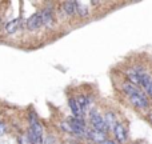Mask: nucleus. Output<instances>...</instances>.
<instances>
[{
	"instance_id": "7ed1b4c3",
	"label": "nucleus",
	"mask_w": 152,
	"mask_h": 144,
	"mask_svg": "<svg viewBox=\"0 0 152 144\" xmlns=\"http://www.w3.org/2000/svg\"><path fill=\"white\" fill-rule=\"evenodd\" d=\"M42 26H43V19H42V13L40 12L34 13V15L27 20V28H28L29 31H36V29H39Z\"/></svg>"
},
{
	"instance_id": "dca6fc26",
	"label": "nucleus",
	"mask_w": 152,
	"mask_h": 144,
	"mask_svg": "<svg viewBox=\"0 0 152 144\" xmlns=\"http://www.w3.org/2000/svg\"><path fill=\"white\" fill-rule=\"evenodd\" d=\"M76 12H77L81 18H87V16H88V8L81 1H76Z\"/></svg>"
},
{
	"instance_id": "ddd939ff",
	"label": "nucleus",
	"mask_w": 152,
	"mask_h": 144,
	"mask_svg": "<svg viewBox=\"0 0 152 144\" xmlns=\"http://www.w3.org/2000/svg\"><path fill=\"white\" fill-rule=\"evenodd\" d=\"M139 80H140V87H143L144 89H147L148 86H150V84L152 83L151 76L148 75V73H145V72L139 73Z\"/></svg>"
},
{
	"instance_id": "6e6552de",
	"label": "nucleus",
	"mask_w": 152,
	"mask_h": 144,
	"mask_svg": "<svg viewBox=\"0 0 152 144\" xmlns=\"http://www.w3.org/2000/svg\"><path fill=\"white\" fill-rule=\"evenodd\" d=\"M42 19H43V24L47 27H51L53 23V13H52V8H44L42 11Z\"/></svg>"
},
{
	"instance_id": "a211bd4d",
	"label": "nucleus",
	"mask_w": 152,
	"mask_h": 144,
	"mask_svg": "<svg viewBox=\"0 0 152 144\" xmlns=\"http://www.w3.org/2000/svg\"><path fill=\"white\" fill-rule=\"evenodd\" d=\"M37 118H36V115L35 113H31L29 115V126H32V124H35V123H37Z\"/></svg>"
},
{
	"instance_id": "39448f33",
	"label": "nucleus",
	"mask_w": 152,
	"mask_h": 144,
	"mask_svg": "<svg viewBox=\"0 0 152 144\" xmlns=\"http://www.w3.org/2000/svg\"><path fill=\"white\" fill-rule=\"evenodd\" d=\"M87 139L92 140L95 143H104L105 142V134L100 131H95V129H88V134H87Z\"/></svg>"
},
{
	"instance_id": "5701e85b",
	"label": "nucleus",
	"mask_w": 152,
	"mask_h": 144,
	"mask_svg": "<svg viewBox=\"0 0 152 144\" xmlns=\"http://www.w3.org/2000/svg\"><path fill=\"white\" fill-rule=\"evenodd\" d=\"M150 120H151V123H152V113H150Z\"/></svg>"
},
{
	"instance_id": "4be33fe9",
	"label": "nucleus",
	"mask_w": 152,
	"mask_h": 144,
	"mask_svg": "<svg viewBox=\"0 0 152 144\" xmlns=\"http://www.w3.org/2000/svg\"><path fill=\"white\" fill-rule=\"evenodd\" d=\"M103 144H115V143H113L112 140H105V142L103 143Z\"/></svg>"
},
{
	"instance_id": "0eeeda50",
	"label": "nucleus",
	"mask_w": 152,
	"mask_h": 144,
	"mask_svg": "<svg viewBox=\"0 0 152 144\" xmlns=\"http://www.w3.org/2000/svg\"><path fill=\"white\" fill-rule=\"evenodd\" d=\"M68 104H69V108H71V112H72V115H74V118L83 119L84 113L81 112V110H80V107H79V104H77L75 97H71V99L68 100Z\"/></svg>"
},
{
	"instance_id": "f3484780",
	"label": "nucleus",
	"mask_w": 152,
	"mask_h": 144,
	"mask_svg": "<svg viewBox=\"0 0 152 144\" xmlns=\"http://www.w3.org/2000/svg\"><path fill=\"white\" fill-rule=\"evenodd\" d=\"M127 76H128L129 83H131V84H137V86H140L139 73H137V72H135V71H129L128 73H127Z\"/></svg>"
},
{
	"instance_id": "9d476101",
	"label": "nucleus",
	"mask_w": 152,
	"mask_h": 144,
	"mask_svg": "<svg viewBox=\"0 0 152 144\" xmlns=\"http://www.w3.org/2000/svg\"><path fill=\"white\" fill-rule=\"evenodd\" d=\"M103 119H104V124H105V128H107V131H110V129H113V128H115V126L118 124V121H116V116L113 115L112 112H107Z\"/></svg>"
},
{
	"instance_id": "f03ea898",
	"label": "nucleus",
	"mask_w": 152,
	"mask_h": 144,
	"mask_svg": "<svg viewBox=\"0 0 152 144\" xmlns=\"http://www.w3.org/2000/svg\"><path fill=\"white\" fill-rule=\"evenodd\" d=\"M89 120H91V124L95 131H100V132H104V134L107 132V128H105V124H104V119H103V116H100L99 113H97L96 110L91 111V118H89Z\"/></svg>"
},
{
	"instance_id": "412c9836",
	"label": "nucleus",
	"mask_w": 152,
	"mask_h": 144,
	"mask_svg": "<svg viewBox=\"0 0 152 144\" xmlns=\"http://www.w3.org/2000/svg\"><path fill=\"white\" fill-rule=\"evenodd\" d=\"M145 92H147V94H148V95H150V96L152 97V83L150 84V86H148V88L145 89Z\"/></svg>"
},
{
	"instance_id": "423d86ee",
	"label": "nucleus",
	"mask_w": 152,
	"mask_h": 144,
	"mask_svg": "<svg viewBox=\"0 0 152 144\" xmlns=\"http://www.w3.org/2000/svg\"><path fill=\"white\" fill-rule=\"evenodd\" d=\"M129 100L136 108H140V110L148 108V100L145 96H129Z\"/></svg>"
},
{
	"instance_id": "aec40b11",
	"label": "nucleus",
	"mask_w": 152,
	"mask_h": 144,
	"mask_svg": "<svg viewBox=\"0 0 152 144\" xmlns=\"http://www.w3.org/2000/svg\"><path fill=\"white\" fill-rule=\"evenodd\" d=\"M4 131H5V126H4V123H0V136H1V135L4 134Z\"/></svg>"
},
{
	"instance_id": "9b49d317",
	"label": "nucleus",
	"mask_w": 152,
	"mask_h": 144,
	"mask_svg": "<svg viewBox=\"0 0 152 144\" xmlns=\"http://www.w3.org/2000/svg\"><path fill=\"white\" fill-rule=\"evenodd\" d=\"M27 139H28L29 144H43V135L36 134L31 127L28 128V136H27Z\"/></svg>"
},
{
	"instance_id": "1a4fd4ad",
	"label": "nucleus",
	"mask_w": 152,
	"mask_h": 144,
	"mask_svg": "<svg viewBox=\"0 0 152 144\" xmlns=\"http://www.w3.org/2000/svg\"><path fill=\"white\" fill-rule=\"evenodd\" d=\"M113 134H115L116 139L119 140V143H126L127 142V132L124 129V127L121 124H116L115 128H113Z\"/></svg>"
},
{
	"instance_id": "20e7f679",
	"label": "nucleus",
	"mask_w": 152,
	"mask_h": 144,
	"mask_svg": "<svg viewBox=\"0 0 152 144\" xmlns=\"http://www.w3.org/2000/svg\"><path fill=\"white\" fill-rule=\"evenodd\" d=\"M123 89H124V92L127 94V96H145L144 94H143L142 91H140L139 88H137L136 86H134V84H131V83H123Z\"/></svg>"
},
{
	"instance_id": "4468645a",
	"label": "nucleus",
	"mask_w": 152,
	"mask_h": 144,
	"mask_svg": "<svg viewBox=\"0 0 152 144\" xmlns=\"http://www.w3.org/2000/svg\"><path fill=\"white\" fill-rule=\"evenodd\" d=\"M63 11L67 15H74L76 12V1H64L63 3Z\"/></svg>"
},
{
	"instance_id": "f257e3e1",
	"label": "nucleus",
	"mask_w": 152,
	"mask_h": 144,
	"mask_svg": "<svg viewBox=\"0 0 152 144\" xmlns=\"http://www.w3.org/2000/svg\"><path fill=\"white\" fill-rule=\"evenodd\" d=\"M69 127L72 129V134L76 135L79 137H86L87 139V134H88V129L86 128V124H84V120L83 119H76V118H72L69 119Z\"/></svg>"
},
{
	"instance_id": "2eb2a0df",
	"label": "nucleus",
	"mask_w": 152,
	"mask_h": 144,
	"mask_svg": "<svg viewBox=\"0 0 152 144\" xmlns=\"http://www.w3.org/2000/svg\"><path fill=\"white\" fill-rule=\"evenodd\" d=\"M19 26H20V20H19V19L11 20L10 23H7V26H5V31H7V34H13V32H16V29L19 28Z\"/></svg>"
},
{
	"instance_id": "f8f14e48",
	"label": "nucleus",
	"mask_w": 152,
	"mask_h": 144,
	"mask_svg": "<svg viewBox=\"0 0 152 144\" xmlns=\"http://www.w3.org/2000/svg\"><path fill=\"white\" fill-rule=\"evenodd\" d=\"M76 102H77L79 107H80V110H81V112H83V113H86L87 111H88V108H89V102H91V99H88V97H86V96H83V95H80V96L76 97Z\"/></svg>"
},
{
	"instance_id": "6ab92c4d",
	"label": "nucleus",
	"mask_w": 152,
	"mask_h": 144,
	"mask_svg": "<svg viewBox=\"0 0 152 144\" xmlns=\"http://www.w3.org/2000/svg\"><path fill=\"white\" fill-rule=\"evenodd\" d=\"M60 126H61V128H63L64 131H67V132H69V134H72V129H71V127H69V123H61Z\"/></svg>"
}]
</instances>
